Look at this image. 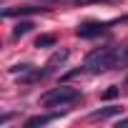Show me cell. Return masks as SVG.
<instances>
[{
    "mask_svg": "<svg viewBox=\"0 0 128 128\" xmlns=\"http://www.w3.org/2000/svg\"><path fill=\"white\" fill-rule=\"evenodd\" d=\"M33 28H35V25H33L30 20H23V23H18V25H15V30H13V38H23V35H28Z\"/></svg>",
    "mask_w": 128,
    "mask_h": 128,
    "instance_id": "cell-9",
    "label": "cell"
},
{
    "mask_svg": "<svg viewBox=\"0 0 128 128\" xmlns=\"http://www.w3.org/2000/svg\"><path fill=\"white\" fill-rule=\"evenodd\" d=\"M78 98H80V90L68 88V86H60V88L45 93V96L40 98V103H43L45 108H58V106H70V103H76Z\"/></svg>",
    "mask_w": 128,
    "mask_h": 128,
    "instance_id": "cell-2",
    "label": "cell"
},
{
    "mask_svg": "<svg viewBox=\"0 0 128 128\" xmlns=\"http://www.w3.org/2000/svg\"><path fill=\"white\" fill-rule=\"evenodd\" d=\"M108 25H110V23H96V20H90V23L78 25L76 35H78V38H98V35H103V33L108 30Z\"/></svg>",
    "mask_w": 128,
    "mask_h": 128,
    "instance_id": "cell-3",
    "label": "cell"
},
{
    "mask_svg": "<svg viewBox=\"0 0 128 128\" xmlns=\"http://www.w3.org/2000/svg\"><path fill=\"white\" fill-rule=\"evenodd\" d=\"M116 126H118V128H128V118H123V120H118Z\"/></svg>",
    "mask_w": 128,
    "mask_h": 128,
    "instance_id": "cell-13",
    "label": "cell"
},
{
    "mask_svg": "<svg viewBox=\"0 0 128 128\" xmlns=\"http://www.w3.org/2000/svg\"><path fill=\"white\" fill-rule=\"evenodd\" d=\"M55 45V35H40L35 38V48H53Z\"/></svg>",
    "mask_w": 128,
    "mask_h": 128,
    "instance_id": "cell-11",
    "label": "cell"
},
{
    "mask_svg": "<svg viewBox=\"0 0 128 128\" xmlns=\"http://www.w3.org/2000/svg\"><path fill=\"white\" fill-rule=\"evenodd\" d=\"M68 58V48H63V50H55L53 55H50V60L45 63V73H53L55 70V66H60L63 60Z\"/></svg>",
    "mask_w": 128,
    "mask_h": 128,
    "instance_id": "cell-6",
    "label": "cell"
},
{
    "mask_svg": "<svg viewBox=\"0 0 128 128\" xmlns=\"http://www.w3.org/2000/svg\"><path fill=\"white\" fill-rule=\"evenodd\" d=\"M45 8H35V5H20V8H8L3 10L5 18H18V15H30V13H43Z\"/></svg>",
    "mask_w": 128,
    "mask_h": 128,
    "instance_id": "cell-5",
    "label": "cell"
},
{
    "mask_svg": "<svg viewBox=\"0 0 128 128\" xmlns=\"http://www.w3.org/2000/svg\"><path fill=\"white\" fill-rule=\"evenodd\" d=\"M113 116H120V108H118V106L100 108V110H93V113H90V120H106V118H113Z\"/></svg>",
    "mask_w": 128,
    "mask_h": 128,
    "instance_id": "cell-7",
    "label": "cell"
},
{
    "mask_svg": "<svg viewBox=\"0 0 128 128\" xmlns=\"http://www.w3.org/2000/svg\"><path fill=\"white\" fill-rule=\"evenodd\" d=\"M116 58H118V48H98L93 53H88L83 68L88 73H106V70H113L116 68Z\"/></svg>",
    "mask_w": 128,
    "mask_h": 128,
    "instance_id": "cell-1",
    "label": "cell"
},
{
    "mask_svg": "<svg viewBox=\"0 0 128 128\" xmlns=\"http://www.w3.org/2000/svg\"><path fill=\"white\" fill-rule=\"evenodd\" d=\"M126 66H128V43L118 48V58H116V68H126Z\"/></svg>",
    "mask_w": 128,
    "mask_h": 128,
    "instance_id": "cell-10",
    "label": "cell"
},
{
    "mask_svg": "<svg viewBox=\"0 0 128 128\" xmlns=\"http://www.w3.org/2000/svg\"><path fill=\"white\" fill-rule=\"evenodd\" d=\"M58 118V113H50V116H33V118H28L25 120V128H38V126H48V123H53Z\"/></svg>",
    "mask_w": 128,
    "mask_h": 128,
    "instance_id": "cell-8",
    "label": "cell"
},
{
    "mask_svg": "<svg viewBox=\"0 0 128 128\" xmlns=\"http://www.w3.org/2000/svg\"><path fill=\"white\" fill-rule=\"evenodd\" d=\"M43 5H90V3H120V0H40Z\"/></svg>",
    "mask_w": 128,
    "mask_h": 128,
    "instance_id": "cell-4",
    "label": "cell"
},
{
    "mask_svg": "<svg viewBox=\"0 0 128 128\" xmlns=\"http://www.w3.org/2000/svg\"><path fill=\"white\" fill-rule=\"evenodd\" d=\"M116 96H118V88H116V86H110V88L103 93V98H106V100H110V98H116Z\"/></svg>",
    "mask_w": 128,
    "mask_h": 128,
    "instance_id": "cell-12",
    "label": "cell"
}]
</instances>
